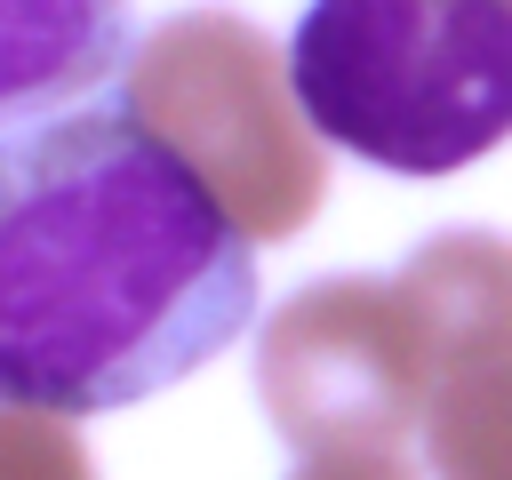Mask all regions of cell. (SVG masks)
<instances>
[{
    "label": "cell",
    "instance_id": "6da1fadb",
    "mask_svg": "<svg viewBox=\"0 0 512 480\" xmlns=\"http://www.w3.org/2000/svg\"><path fill=\"white\" fill-rule=\"evenodd\" d=\"M256 320V240L128 104L0 136V408H136Z\"/></svg>",
    "mask_w": 512,
    "mask_h": 480
},
{
    "label": "cell",
    "instance_id": "7a4b0ae2",
    "mask_svg": "<svg viewBox=\"0 0 512 480\" xmlns=\"http://www.w3.org/2000/svg\"><path fill=\"white\" fill-rule=\"evenodd\" d=\"M512 352V240L432 232L400 272H336L256 328V400L296 456L400 448L480 360Z\"/></svg>",
    "mask_w": 512,
    "mask_h": 480
},
{
    "label": "cell",
    "instance_id": "3957f363",
    "mask_svg": "<svg viewBox=\"0 0 512 480\" xmlns=\"http://www.w3.org/2000/svg\"><path fill=\"white\" fill-rule=\"evenodd\" d=\"M288 80L320 144L456 176L512 136V0H304Z\"/></svg>",
    "mask_w": 512,
    "mask_h": 480
},
{
    "label": "cell",
    "instance_id": "277c9868",
    "mask_svg": "<svg viewBox=\"0 0 512 480\" xmlns=\"http://www.w3.org/2000/svg\"><path fill=\"white\" fill-rule=\"evenodd\" d=\"M120 104L168 136L248 240H288L328 200L320 128L296 104L288 56L232 8H176L120 72Z\"/></svg>",
    "mask_w": 512,
    "mask_h": 480
},
{
    "label": "cell",
    "instance_id": "5b68a950",
    "mask_svg": "<svg viewBox=\"0 0 512 480\" xmlns=\"http://www.w3.org/2000/svg\"><path fill=\"white\" fill-rule=\"evenodd\" d=\"M128 0H0V136L72 112L128 72Z\"/></svg>",
    "mask_w": 512,
    "mask_h": 480
},
{
    "label": "cell",
    "instance_id": "8992f818",
    "mask_svg": "<svg viewBox=\"0 0 512 480\" xmlns=\"http://www.w3.org/2000/svg\"><path fill=\"white\" fill-rule=\"evenodd\" d=\"M424 472L432 480H512V352L464 368L424 408Z\"/></svg>",
    "mask_w": 512,
    "mask_h": 480
},
{
    "label": "cell",
    "instance_id": "52a82bcc",
    "mask_svg": "<svg viewBox=\"0 0 512 480\" xmlns=\"http://www.w3.org/2000/svg\"><path fill=\"white\" fill-rule=\"evenodd\" d=\"M0 480H96L72 416L48 408H0Z\"/></svg>",
    "mask_w": 512,
    "mask_h": 480
},
{
    "label": "cell",
    "instance_id": "ba28073f",
    "mask_svg": "<svg viewBox=\"0 0 512 480\" xmlns=\"http://www.w3.org/2000/svg\"><path fill=\"white\" fill-rule=\"evenodd\" d=\"M288 480H416L400 448H344V456H304Z\"/></svg>",
    "mask_w": 512,
    "mask_h": 480
}]
</instances>
